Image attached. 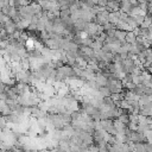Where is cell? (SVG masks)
<instances>
[{
	"label": "cell",
	"instance_id": "1",
	"mask_svg": "<svg viewBox=\"0 0 152 152\" xmlns=\"http://www.w3.org/2000/svg\"><path fill=\"white\" fill-rule=\"evenodd\" d=\"M108 15H109V12H107V11L104 10V7H103V8L95 15L93 23H95V24L99 25V26H104L107 23H109V20H108Z\"/></svg>",
	"mask_w": 152,
	"mask_h": 152
},
{
	"label": "cell",
	"instance_id": "2",
	"mask_svg": "<svg viewBox=\"0 0 152 152\" xmlns=\"http://www.w3.org/2000/svg\"><path fill=\"white\" fill-rule=\"evenodd\" d=\"M2 28L8 33V36L10 34H13L14 32H15V30H17V24L12 20V19H8L4 25H2Z\"/></svg>",
	"mask_w": 152,
	"mask_h": 152
},
{
	"label": "cell",
	"instance_id": "3",
	"mask_svg": "<svg viewBox=\"0 0 152 152\" xmlns=\"http://www.w3.org/2000/svg\"><path fill=\"white\" fill-rule=\"evenodd\" d=\"M8 18H11V19H13L18 13H19V11H18V8H15L14 6H12V5H8V6H6V7H4L2 10H1Z\"/></svg>",
	"mask_w": 152,
	"mask_h": 152
},
{
	"label": "cell",
	"instance_id": "4",
	"mask_svg": "<svg viewBox=\"0 0 152 152\" xmlns=\"http://www.w3.org/2000/svg\"><path fill=\"white\" fill-rule=\"evenodd\" d=\"M104 10H106L107 12L119 11V10H120V1H116V0H108V1H107V6L104 7Z\"/></svg>",
	"mask_w": 152,
	"mask_h": 152
},
{
	"label": "cell",
	"instance_id": "5",
	"mask_svg": "<svg viewBox=\"0 0 152 152\" xmlns=\"http://www.w3.org/2000/svg\"><path fill=\"white\" fill-rule=\"evenodd\" d=\"M134 5L129 1V0H121L120 1V12H125V13H129L131 12V10H132V7H133Z\"/></svg>",
	"mask_w": 152,
	"mask_h": 152
},
{
	"label": "cell",
	"instance_id": "6",
	"mask_svg": "<svg viewBox=\"0 0 152 152\" xmlns=\"http://www.w3.org/2000/svg\"><path fill=\"white\" fill-rule=\"evenodd\" d=\"M95 81L99 83V86H100V87H103V86H107L108 78L103 75L102 70H100V71H97V72L95 74Z\"/></svg>",
	"mask_w": 152,
	"mask_h": 152
},
{
	"label": "cell",
	"instance_id": "7",
	"mask_svg": "<svg viewBox=\"0 0 152 152\" xmlns=\"http://www.w3.org/2000/svg\"><path fill=\"white\" fill-rule=\"evenodd\" d=\"M137 37H138V34L135 33V31L129 30V31H127V32H126L125 42H127V43H129V44H134V43H135V40H137Z\"/></svg>",
	"mask_w": 152,
	"mask_h": 152
},
{
	"label": "cell",
	"instance_id": "8",
	"mask_svg": "<svg viewBox=\"0 0 152 152\" xmlns=\"http://www.w3.org/2000/svg\"><path fill=\"white\" fill-rule=\"evenodd\" d=\"M108 20L109 23L116 25L120 20V11H114V12H109V15H108Z\"/></svg>",
	"mask_w": 152,
	"mask_h": 152
},
{
	"label": "cell",
	"instance_id": "9",
	"mask_svg": "<svg viewBox=\"0 0 152 152\" xmlns=\"http://www.w3.org/2000/svg\"><path fill=\"white\" fill-rule=\"evenodd\" d=\"M126 24L128 25L129 28H133V30H135L137 27H139L138 24H137V21H135V19H134V15H128L127 19H126Z\"/></svg>",
	"mask_w": 152,
	"mask_h": 152
},
{
	"label": "cell",
	"instance_id": "10",
	"mask_svg": "<svg viewBox=\"0 0 152 152\" xmlns=\"http://www.w3.org/2000/svg\"><path fill=\"white\" fill-rule=\"evenodd\" d=\"M126 32L127 31H124V30H115V33H114V37L119 40V42H125V37H126Z\"/></svg>",
	"mask_w": 152,
	"mask_h": 152
},
{
	"label": "cell",
	"instance_id": "11",
	"mask_svg": "<svg viewBox=\"0 0 152 152\" xmlns=\"http://www.w3.org/2000/svg\"><path fill=\"white\" fill-rule=\"evenodd\" d=\"M151 101H152V100H151V96H150V95H146V94L140 95V96H139V100H138V102H139L140 106L147 104V103H150Z\"/></svg>",
	"mask_w": 152,
	"mask_h": 152
},
{
	"label": "cell",
	"instance_id": "12",
	"mask_svg": "<svg viewBox=\"0 0 152 152\" xmlns=\"http://www.w3.org/2000/svg\"><path fill=\"white\" fill-rule=\"evenodd\" d=\"M97 93H99L102 97H104V96H110V95H112V93H110V90H109V88H108L107 86L100 87L99 90H97Z\"/></svg>",
	"mask_w": 152,
	"mask_h": 152
},
{
	"label": "cell",
	"instance_id": "13",
	"mask_svg": "<svg viewBox=\"0 0 152 152\" xmlns=\"http://www.w3.org/2000/svg\"><path fill=\"white\" fill-rule=\"evenodd\" d=\"M118 120H120L122 124H125L126 126H128V124H129V114L124 113V114H121V115L118 118Z\"/></svg>",
	"mask_w": 152,
	"mask_h": 152
},
{
	"label": "cell",
	"instance_id": "14",
	"mask_svg": "<svg viewBox=\"0 0 152 152\" xmlns=\"http://www.w3.org/2000/svg\"><path fill=\"white\" fill-rule=\"evenodd\" d=\"M134 19L138 24V26H141L144 20H145V14H138V15H134Z\"/></svg>",
	"mask_w": 152,
	"mask_h": 152
},
{
	"label": "cell",
	"instance_id": "15",
	"mask_svg": "<svg viewBox=\"0 0 152 152\" xmlns=\"http://www.w3.org/2000/svg\"><path fill=\"white\" fill-rule=\"evenodd\" d=\"M8 5H10V1L8 0H0V10H2L4 7H6Z\"/></svg>",
	"mask_w": 152,
	"mask_h": 152
},
{
	"label": "cell",
	"instance_id": "16",
	"mask_svg": "<svg viewBox=\"0 0 152 152\" xmlns=\"http://www.w3.org/2000/svg\"><path fill=\"white\" fill-rule=\"evenodd\" d=\"M147 2H148V4H151V5H152V0H148V1H147Z\"/></svg>",
	"mask_w": 152,
	"mask_h": 152
},
{
	"label": "cell",
	"instance_id": "17",
	"mask_svg": "<svg viewBox=\"0 0 152 152\" xmlns=\"http://www.w3.org/2000/svg\"><path fill=\"white\" fill-rule=\"evenodd\" d=\"M0 152H5V151H4V150H2V148H0Z\"/></svg>",
	"mask_w": 152,
	"mask_h": 152
},
{
	"label": "cell",
	"instance_id": "18",
	"mask_svg": "<svg viewBox=\"0 0 152 152\" xmlns=\"http://www.w3.org/2000/svg\"><path fill=\"white\" fill-rule=\"evenodd\" d=\"M0 40H2V38H1V34H0Z\"/></svg>",
	"mask_w": 152,
	"mask_h": 152
},
{
	"label": "cell",
	"instance_id": "19",
	"mask_svg": "<svg viewBox=\"0 0 152 152\" xmlns=\"http://www.w3.org/2000/svg\"><path fill=\"white\" fill-rule=\"evenodd\" d=\"M151 48H152V43H151Z\"/></svg>",
	"mask_w": 152,
	"mask_h": 152
},
{
	"label": "cell",
	"instance_id": "20",
	"mask_svg": "<svg viewBox=\"0 0 152 152\" xmlns=\"http://www.w3.org/2000/svg\"><path fill=\"white\" fill-rule=\"evenodd\" d=\"M116 1H120V0H116Z\"/></svg>",
	"mask_w": 152,
	"mask_h": 152
},
{
	"label": "cell",
	"instance_id": "21",
	"mask_svg": "<svg viewBox=\"0 0 152 152\" xmlns=\"http://www.w3.org/2000/svg\"><path fill=\"white\" fill-rule=\"evenodd\" d=\"M0 30H1V27H0Z\"/></svg>",
	"mask_w": 152,
	"mask_h": 152
},
{
	"label": "cell",
	"instance_id": "22",
	"mask_svg": "<svg viewBox=\"0 0 152 152\" xmlns=\"http://www.w3.org/2000/svg\"><path fill=\"white\" fill-rule=\"evenodd\" d=\"M147 1H148V0H147Z\"/></svg>",
	"mask_w": 152,
	"mask_h": 152
}]
</instances>
